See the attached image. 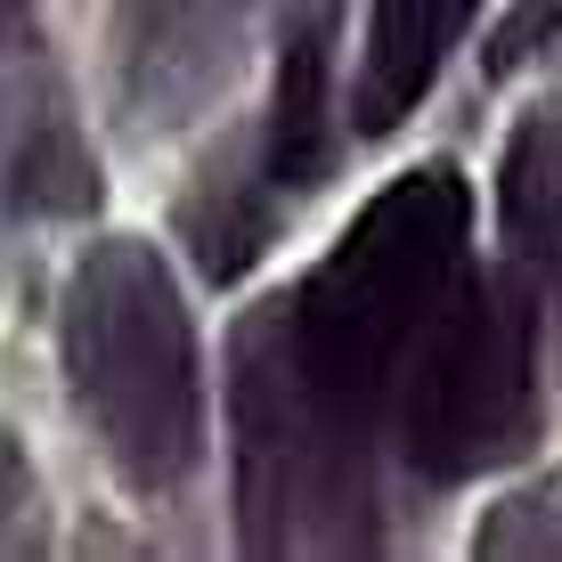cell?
I'll list each match as a JSON object with an SVG mask.
<instances>
[{
	"instance_id": "obj_3",
	"label": "cell",
	"mask_w": 562,
	"mask_h": 562,
	"mask_svg": "<svg viewBox=\"0 0 562 562\" xmlns=\"http://www.w3.org/2000/svg\"><path fill=\"white\" fill-rule=\"evenodd\" d=\"M400 383V440L424 481H464L514 457L538 424V285L530 261L490 278H449L416 326Z\"/></svg>"
},
{
	"instance_id": "obj_5",
	"label": "cell",
	"mask_w": 562,
	"mask_h": 562,
	"mask_svg": "<svg viewBox=\"0 0 562 562\" xmlns=\"http://www.w3.org/2000/svg\"><path fill=\"white\" fill-rule=\"evenodd\" d=\"M335 164V66H326V16H302V33L278 57V99H269V188H318Z\"/></svg>"
},
{
	"instance_id": "obj_4",
	"label": "cell",
	"mask_w": 562,
	"mask_h": 562,
	"mask_svg": "<svg viewBox=\"0 0 562 562\" xmlns=\"http://www.w3.org/2000/svg\"><path fill=\"white\" fill-rule=\"evenodd\" d=\"M481 0H367V66H359V131L383 139L408 123L440 66L457 57Z\"/></svg>"
},
{
	"instance_id": "obj_8",
	"label": "cell",
	"mask_w": 562,
	"mask_h": 562,
	"mask_svg": "<svg viewBox=\"0 0 562 562\" xmlns=\"http://www.w3.org/2000/svg\"><path fill=\"white\" fill-rule=\"evenodd\" d=\"M547 25H554V0H521V16L506 33H497V49H490V66L506 74V66H521V42H547Z\"/></svg>"
},
{
	"instance_id": "obj_6",
	"label": "cell",
	"mask_w": 562,
	"mask_h": 562,
	"mask_svg": "<svg viewBox=\"0 0 562 562\" xmlns=\"http://www.w3.org/2000/svg\"><path fill=\"white\" fill-rule=\"evenodd\" d=\"M506 237H514V254L547 278L554 269V106H538L530 123L514 131V147H506Z\"/></svg>"
},
{
	"instance_id": "obj_2",
	"label": "cell",
	"mask_w": 562,
	"mask_h": 562,
	"mask_svg": "<svg viewBox=\"0 0 562 562\" xmlns=\"http://www.w3.org/2000/svg\"><path fill=\"white\" fill-rule=\"evenodd\" d=\"M74 408L99 432L106 464L131 490H171L196 473L204 449V359H196V318L155 245L106 237L82 254L57 318Z\"/></svg>"
},
{
	"instance_id": "obj_7",
	"label": "cell",
	"mask_w": 562,
	"mask_h": 562,
	"mask_svg": "<svg viewBox=\"0 0 562 562\" xmlns=\"http://www.w3.org/2000/svg\"><path fill=\"white\" fill-rule=\"evenodd\" d=\"M204 188H212V180H204ZM188 237H196V254H204L212 278H237V269L261 254V237H269L261 188L221 180V188H212V204H188Z\"/></svg>"
},
{
	"instance_id": "obj_1",
	"label": "cell",
	"mask_w": 562,
	"mask_h": 562,
	"mask_svg": "<svg viewBox=\"0 0 562 562\" xmlns=\"http://www.w3.org/2000/svg\"><path fill=\"white\" fill-rule=\"evenodd\" d=\"M464 228H473V188L449 164H416L310 269L278 342L294 383L335 424L367 432V416L383 408V392L400 383V351L416 342V326L440 310L457 278Z\"/></svg>"
}]
</instances>
